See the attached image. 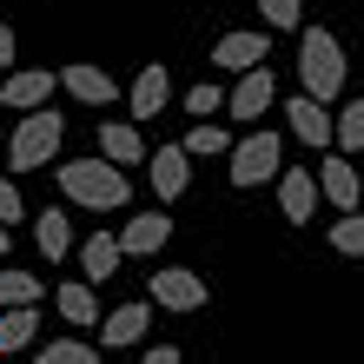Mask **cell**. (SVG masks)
Returning <instances> with one entry per match:
<instances>
[{"mask_svg":"<svg viewBox=\"0 0 364 364\" xmlns=\"http://www.w3.org/2000/svg\"><path fill=\"white\" fill-rule=\"evenodd\" d=\"M298 93L318 100V106L345 100V40H338L331 27H305L298 33Z\"/></svg>","mask_w":364,"mask_h":364,"instance_id":"1","label":"cell"},{"mask_svg":"<svg viewBox=\"0 0 364 364\" xmlns=\"http://www.w3.org/2000/svg\"><path fill=\"white\" fill-rule=\"evenodd\" d=\"M60 199L87 205V212H119L133 199V173H119V166H106V159H67L60 166Z\"/></svg>","mask_w":364,"mask_h":364,"instance_id":"2","label":"cell"},{"mask_svg":"<svg viewBox=\"0 0 364 364\" xmlns=\"http://www.w3.org/2000/svg\"><path fill=\"white\" fill-rule=\"evenodd\" d=\"M60 139H67V119H60L53 106H40V113H20L14 139H7V166L27 179V173H40V166H53V159H60Z\"/></svg>","mask_w":364,"mask_h":364,"instance_id":"3","label":"cell"},{"mask_svg":"<svg viewBox=\"0 0 364 364\" xmlns=\"http://www.w3.org/2000/svg\"><path fill=\"white\" fill-rule=\"evenodd\" d=\"M278 173H285V139L272 133V126H259V133H245L239 146H232V186H272Z\"/></svg>","mask_w":364,"mask_h":364,"instance_id":"4","label":"cell"},{"mask_svg":"<svg viewBox=\"0 0 364 364\" xmlns=\"http://www.w3.org/2000/svg\"><path fill=\"white\" fill-rule=\"evenodd\" d=\"M146 298H153V311H199L212 291H205V278H199V272H186V265H166V272H153Z\"/></svg>","mask_w":364,"mask_h":364,"instance_id":"5","label":"cell"},{"mask_svg":"<svg viewBox=\"0 0 364 364\" xmlns=\"http://www.w3.org/2000/svg\"><path fill=\"white\" fill-rule=\"evenodd\" d=\"M146 331H153V298H126V305H113L100 318V345L106 351H133Z\"/></svg>","mask_w":364,"mask_h":364,"instance_id":"6","label":"cell"},{"mask_svg":"<svg viewBox=\"0 0 364 364\" xmlns=\"http://www.w3.org/2000/svg\"><path fill=\"white\" fill-rule=\"evenodd\" d=\"M272 100H278V73L272 67H252V73H239V87L225 93V113L239 119V126H252V119L272 113Z\"/></svg>","mask_w":364,"mask_h":364,"instance_id":"7","label":"cell"},{"mask_svg":"<svg viewBox=\"0 0 364 364\" xmlns=\"http://www.w3.org/2000/svg\"><path fill=\"white\" fill-rule=\"evenodd\" d=\"M146 186H153L166 205L186 199V186H192V159H186V146H159V153H146Z\"/></svg>","mask_w":364,"mask_h":364,"instance_id":"8","label":"cell"},{"mask_svg":"<svg viewBox=\"0 0 364 364\" xmlns=\"http://www.w3.org/2000/svg\"><path fill=\"white\" fill-rule=\"evenodd\" d=\"M318 199H331L338 212H358V199H364V173H358L345 153H325V166H318Z\"/></svg>","mask_w":364,"mask_h":364,"instance_id":"9","label":"cell"},{"mask_svg":"<svg viewBox=\"0 0 364 364\" xmlns=\"http://www.w3.org/2000/svg\"><path fill=\"white\" fill-rule=\"evenodd\" d=\"M100 159L119 166V173H133V166H146V133L133 119H106L100 126Z\"/></svg>","mask_w":364,"mask_h":364,"instance_id":"10","label":"cell"},{"mask_svg":"<svg viewBox=\"0 0 364 364\" xmlns=\"http://www.w3.org/2000/svg\"><path fill=\"white\" fill-rule=\"evenodd\" d=\"M285 126H291V139H305V146H318V153H331V106L291 93V100H285Z\"/></svg>","mask_w":364,"mask_h":364,"instance_id":"11","label":"cell"},{"mask_svg":"<svg viewBox=\"0 0 364 364\" xmlns=\"http://www.w3.org/2000/svg\"><path fill=\"white\" fill-rule=\"evenodd\" d=\"M53 87H60V73H40V67L7 73V80H0V106H14V113H40V106L53 100Z\"/></svg>","mask_w":364,"mask_h":364,"instance_id":"12","label":"cell"},{"mask_svg":"<svg viewBox=\"0 0 364 364\" xmlns=\"http://www.w3.org/2000/svg\"><path fill=\"white\" fill-rule=\"evenodd\" d=\"M60 93L80 100V106H113V100H119V80L80 60V67H60Z\"/></svg>","mask_w":364,"mask_h":364,"instance_id":"13","label":"cell"},{"mask_svg":"<svg viewBox=\"0 0 364 364\" xmlns=\"http://www.w3.org/2000/svg\"><path fill=\"white\" fill-rule=\"evenodd\" d=\"M166 239H173V219L166 212H133V225H119L126 259H153V252H166Z\"/></svg>","mask_w":364,"mask_h":364,"instance_id":"14","label":"cell"},{"mask_svg":"<svg viewBox=\"0 0 364 364\" xmlns=\"http://www.w3.org/2000/svg\"><path fill=\"white\" fill-rule=\"evenodd\" d=\"M265 53H272V33H225L212 47V67L219 73H252V67H265Z\"/></svg>","mask_w":364,"mask_h":364,"instance_id":"15","label":"cell"},{"mask_svg":"<svg viewBox=\"0 0 364 364\" xmlns=\"http://www.w3.org/2000/svg\"><path fill=\"white\" fill-rule=\"evenodd\" d=\"M278 212H285L291 225H305L311 212H318V173H305V166H291V173H278Z\"/></svg>","mask_w":364,"mask_h":364,"instance_id":"16","label":"cell"},{"mask_svg":"<svg viewBox=\"0 0 364 364\" xmlns=\"http://www.w3.org/2000/svg\"><path fill=\"white\" fill-rule=\"evenodd\" d=\"M166 100H173V73L166 67H139L133 73V126H153L166 113Z\"/></svg>","mask_w":364,"mask_h":364,"instance_id":"17","label":"cell"},{"mask_svg":"<svg viewBox=\"0 0 364 364\" xmlns=\"http://www.w3.org/2000/svg\"><path fill=\"white\" fill-rule=\"evenodd\" d=\"M119 232H87V239H80V278H87V285H106V278L119 272Z\"/></svg>","mask_w":364,"mask_h":364,"instance_id":"18","label":"cell"},{"mask_svg":"<svg viewBox=\"0 0 364 364\" xmlns=\"http://www.w3.org/2000/svg\"><path fill=\"white\" fill-rule=\"evenodd\" d=\"M53 305H60V318H67L73 331H100V291L87 285V278H73V285H53Z\"/></svg>","mask_w":364,"mask_h":364,"instance_id":"19","label":"cell"},{"mask_svg":"<svg viewBox=\"0 0 364 364\" xmlns=\"http://www.w3.org/2000/svg\"><path fill=\"white\" fill-rule=\"evenodd\" d=\"M33 245H40V259H67V252H73V219H67V212H60V205H47V212H40V219H33Z\"/></svg>","mask_w":364,"mask_h":364,"instance_id":"20","label":"cell"},{"mask_svg":"<svg viewBox=\"0 0 364 364\" xmlns=\"http://www.w3.org/2000/svg\"><path fill=\"white\" fill-rule=\"evenodd\" d=\"M40 338V305H14V311H0V358H20Z\"/></svg>","mask_w":364,"mask_h":364,"instance_id":"21","label":"cell"},{"mask_svg":"<svg viewBox=\"0 0 364 364\" xmlns=\"http://www.w3.org/2000/svg\"><path fill=\"white\" fill-rule=\"evenodd\" d=\"M331 153H345V159H351V153H364V93H358V100H345V113L331 119Z\"/></svg>","mask_w":364,"mask_h":364,"instance_id":"22","label":"cell"},{"mask_svg":"<svg viewBox=\"0 0 364 364\" xmlns=\"http://www.w3.org/2000/svg\"><path fill=\"white\" fill-rule=\"evenodd\" d=\"M40 278L33 272H20V265H0V311H14V305H40Z\"/></svg>","mask_w":364,"mask_h":364,"instance_id":"23","label":"cell"},{"mask_svg":"<svg viewBox=\"0 0 364 364\" xmlns=\"http://www.w3.org/2000/svg\"><path fill=\"white\" fill-rule=\"evenodd\" d=\"M179 146H186V159H219V153H232V133H225V126H205V119H199V126H186V139H179Z\"/></svg>","mask_w":364,"mask_h":364,"instance_id":"24","label":"cell"},{"mask_svg":"<svg viewBox=\"0 0 364 364\" xmlns=\"http://www.w3.org/2000/svg\"><path fill=\"white\" fill-rule=\"evenodd\" d=\"M33 364H100V351L87 345V338H53V345H40Z\"/></svg>","mask_w":364,"mask_h":364,"instance_id":"25","label":"cell"},{"mask_svg":"<svg viewBox=\"0 0 364 364\" xmlns=\"http://www.w3.org/2000/svg\"><path fill=\"white\" fill-rule=\"evenodd\" d=\"M331 252L364 259V212H338V225H331Z\"/></svg>","mask_w":364,"mask_h":364,"instance_id":"26","label":"cell"},{"mask_svg":"<svg viewBox=\"0 0 364 364\" xmlns=\"http://www.w3.org/2000/svg\"><path fill=\"white\" fill-rule=\"evenodd\" d=\"M259 20L272 33H291L298 20H305V0H259Z\"/></svg>","mask_w":364,"mask_h":364,"instance_id":"27","label":"cell"},{"mask_svg":"<svg viewBox=\"0 0 364 364\" xmlns=\"http://www.w3.org/2000/svg\"><path fill=\"white\" fill-rule=\"evenodd\" d=\"M219 106H225V87H219V80H199V87H186V113H192V119H212Z\"/></svg>","mask_w":364,"mask_h":364,"instance_id":"28","label":"cell"},{"mask_svg":"<svg viewBox=\"0 0 364 364\" xmlns=\"http://www.w3.org/2000/svg\"><path fill=\"white\" fill-rule=\"evenodd\" d=\"M20 219H27V192L14 179H0V225H20Z\"/></svg>","mask_w":364,"mask_h":364,"instance_id":"29","label":"cell"},{"mask_svg":"<svg viewBox=\"0 0 364 364\" xmlns=\"http://www.w3.org/2000/svg\"><path fill=\"white\" fill-rule=\"evenodd\" d=\"M139 364H179V351H173V345H146Z\"/></svg>","mask_w":364,"mask_h":364,"instance_id":"30","label":"cell"},{"mask_svg":"<svg viewBox=\"0 0 364 364\" xmlns=\"http://www.w3.org/2000/svg\"><path fill=\"white\" fill-rule=\"evenodd\" d=\"M0 67H14V27L0 20Z\"/></svg>","mask_w":364,"mask_h":364,"instance_id":"31","label":"cell"},{"mask_svg":"<svg viewBox=\"0 0 364 364\" xmlns=\"http://www.w3.org/2000/svg\"><path fill=\"white\" fill-rule=\"evenodd\" d=\"M7 252H14V225H0V259H7Z\"/></svg>","mask_w":364,"mask_h":364,"instance_id":"32","label":"cell"}]
</instances>
